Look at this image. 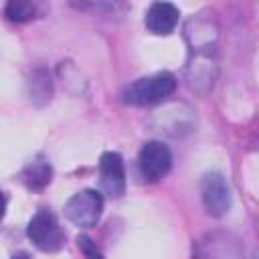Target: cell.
Segmentation results:
<instances>
[{
	"label": "cell",
	"mask_w": 259,
	"mask_h": 259,
	"mask_svg": "<svg viewBox=\"0 0 259 259\" xmlns=\"http://www.w3.org/2000/svg\"><path fill=\"white\" fill-rule=\"evenodd\" d=\"M176 89V79L168 71H160L148 77H142L134 83H130L121 91V99L127 105L136 107H148L156 105L160 101H166Z\"/></svg>",
	"instance_id": "6da1fadb"
},
{
	"label": "cell",
	"mask_w": 259,
	"mask_h": 259,
	"mask_svg": "<svg viewBox=\"0 0 259 259\" xmlns=\"http://www.w3.org/2000/svg\"><path fill=\"white\" fill-rule=\"evenodd\" d=\"M26 237L32 241V245L45 253H55L65 243V233L57 221V217L49 210H38L26 227Z\"/></svg>",
	"instance_id": "7a4b0ae2"
},
{
	"label": "cell",
	"mask_w": 259,
	"mask_h": 259,
	"mask_svg": "<svg viewBox=\"0 0 259 259\" xmlns=\"http://www.w3.org/2000/svg\"><path fill=\"white\" fill-rule=\"evenodd\" d=\"M101 212H103V196L93 188H85L73 194L65 204L67 219L81 229L93 227L99 221Z\"/></svg>",
	"instance_id": "3957f363"
},
{
	"label": "cell",
	"mask_w": 259,
	"mask_h": 259,
	"mask_svg": "<svg viewBox=\"0 0 259 259\" xmlns=\"http://www.w3.org/2000/svg\"><path fill=\"white\" fill-rule=\"evenodd\" d=\"M170 166H172V154L166 144L152 140L142 146L138 154V168H140V176L146 182H158L168 174Z\"/></svg>",
	"instance_id": "277c9868"
},
{
	"label": "cell",
	"mask_w": 259,
	"mask_h": 259,
	"mask_svg": "<svg viewBox=\"0 0 259 259\" xmlns=\"http://www.w3.org/2000/svg\"><path fill=\"white\" fill-rule=\"evenodd\" d=\"M200 196H202V204L206 208L208 214L212 217H223L229 212L231 208V190H229V182L223 174L219 172H208L202 176L200 182Z\"/></svg>",
	"instance_id": "5b68a950"
},
{
	"label": "cell",
	"mask_w": 259,
	"mask_h": 259,
	"mask_svg": "<svg viewBox=\"0 0 259 259\" xmlns=\"http://www.w3.org/2000/svg\"><path fill=\"white\" fill-rule=\"evenodd\" d=\"M99 178L109 196L119 198L125 192V166L117 152H105L99 158Z\"/></svg>",
	"instance_id": "8992f818"
},
{
	"label": "cell",
	"mask_w": 259,
	"mask_h": 259,
	"mask_svg": "<svg viewBox=\"0 0 259 259\" xmlns=\"http://www.w3.org/2000/svg\"><path fill=\"white\" fill-rule=\"evenodd\" d=\"M178 16H180V12H178V8L174 4H170V2H154L146 10V28L152 34L166 36L176 28Z\"/></svg>",
	"instance_id": "52a82bcc"
},
{
	"label": "cell",
	"mask_w": 259,
	"mask_h": 259,
	"mask_svg": "<svg viewBox=\"0 0 259 259\" xmlns=\"http://www.w3.org/2000/svg\"><path fill=\"white\" fill-rule=\"evenodd\" d=\"M51 176H53V168L45 158H36L34 162L26 164V168L22 170V182L30 190H42L51 182Z\"/></svg>",
	"instance_id": "ba28073f"
},
{
	"label": "cell",
	"mask_w": 259,
	"mask_h": 259,
	"mask_svg": "<svg viewBox=\"0 0 259 259\" xmlns=\"http://www.w3.org/2000/svg\"><path fill=\"white\" fill-rule=\"evenodd\" d=\"M4 12H6L8 20H12V22H24V20H30L34 16L36 8H34V4H30L26 0H10L6 4V10Z\"/></svg>",
	"instance_id": "9c48e42d"
},
{
	"label": "cell",
	"mask_w": 259,
	"mask_h": 259,
	"mask_svg": "<svg viewBox=\"0 0 259 259\" xmlns=\"http://www.w3.org/2000/svg\"><path fill=\"white\" fill-rule=\"evenodd\" d=\"M77 245H79V249L83 251V255H85L87 259H101V253H99L97 245H95L87 235H79V237H77Z\"/></svg>",
	"instance_id": "30bf717a"
},
{
	"label": "cell",
	"mask_w": 259,
	"mask_h": 259,
	"mask_svg": "<svg viewBox=\"0 0 259 259\" xmlns=\"http://www.w3.org/2000/svg\"><path fill=\"white\" fill-rule=\"evenodd\" d=\"M255 259H259V253H257V255H255Z\"/></svg>",
	"instance_id": "8fae6325"
}]
</instances>
